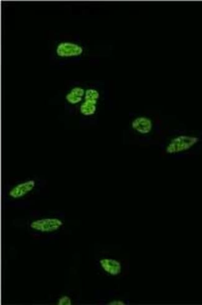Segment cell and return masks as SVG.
I'll return each instance as SVG.
<instances>
[{"label": "cell", "mask_w": 202, "mask_h": 305, "mask_svg": "<svg viewBox=\"0 0 202 305\" xmlns=\"http://www.w3.org/2000/svg\"><path fill=\"white\" fill-rule=\"evenodd\" d=\"M198 142L199 138L194 135H178L172 138L166 145V152L173 155L186 152L191 149Z\"/></svg>", "instance_id": "obj_1"}, {"label": "cell", "mask_w": 202, "mask_h": 305, "mask_svg": "<svg viewBox=\"0 0 202 305\" xmlns=\"http://www.w3.org/2000/svg\"><path fill=\"white\" fill-rule=\"evenodd\" d=\"M62 225V220L57 218H46L33 221L30 227L40 232L50 233L60 229Z\"/></svg>", "instance_id": "obj_2"}, {"label": "cell", "mask_w": 202, "mask_h": 305, "mask_svg": "<svg viewBox=\"0 0 202 305\" xmlns=\"http://www.w3.org/2000/svg\"><path fill=\"white\" fill-rule=\"evenodd\" d=\"M84 49L76 43L64 42L58 46L56 53L60 57H72L78 56L83 53Z\"/></svg>", "instance_id": "obj_3"}, {"label": "cell", "mask_w": 202, "mask_h": 305, "mask_svg": "<svg viewBox=\"0 0 202 305\" xmlns=\"http://www.w3.org/2000/svg\"><path fill=\"white\" fill-rule=\"evenodd\" d=\"M132 127L140 134L146 135L152 131L153 122L150 117L140 116L132 120Z\"/></svg>", "instance_id": "obj_4"}, {"label": "cell", "mask_w": 202, "mask_h": 305, "mask_svg": "<svg viewBox=\"0 0 202 305\" xmlns=\"http://www.w3.org/2000/svg\"><path fill=\"white\" fill-rule=\"evenodd\" d=\"M36 182L33 180L26 181L18 184L9 192V196L14 199H20L26 196L34 189Z\"/></svg>", "instance_id": "obj_5"}, {"label": "cell", "mask_w": 202, "mask_h": 305, "mask_svg": "<svg viewBox=\"0 0 202 305\" xmlns=\"http://www.w3.org/2000/svg\"><path fill=\"white\" fill-rule=\"evenodd\" d=\"M103 270L112 276L119 275L122 272V265L120 261L114 259L104 258L100 261Z\"/></svg>", "instance_id": "obj_6"}, {"label": "cell", "mask_w": 202, "mask_h": 305, "mask_svg": "<svg viewBox=\"0 0 202 305\" xmlns=\"http://www.w3.org/2000/svg\"><path fill=\"white\" fill-rule=\"evenodd\" d=\"M86 91L83 88L76 87L66 95V99L68 103L71 104H76L80 103L82 101L83 97L85 96Z\"/></svg>", "instance_id": "obj_7"}, {"label": "cell", "mask_w": 202, "mask_h": 305, "mask_svg": "<svg viewBox=\"0 0 202 305\" xmlns=\"http://www.w3.org/2000/svg\"><path fill=\"white\" fill-rule=\"evenodd\" d=\"M96 100H85L82 103L80 107V111L82 114L86 116H90L94 114L96 111Z\"/></svg>", "instance_id": "obj_8"}, {"label": "cell", "mask_w": 202, "mask_h": 305, "mask_svg": "<svg viewBox=\"0 0 202 305\" xmlns=\"http://www.w3.org/2000/svg\"><path fill=\"white\" fill-rule=\"evenodd\" d=\"M100 98L99 92L94 89H88L86 91L84 99L85 100H98Z\"/></svg>", "instance_id": "obj_9"}, {"label": "cell", "mask_w": 202, "mask_h": 305, "mask_svg": "<svg viewBox=\"0 0 202 305\" xmlns=\"http://www.w3.org/2000/svg\"><path fill=\"white\" fill-rule=\"evenodd\" d=\"M58 305H71L72 301L70 297L68 296H64L58 299Z\"/></svg>", "instance_id": "obj_10"}, {"label": "cell", "mask_w": 202, "mask_h": 305, "mask_svg": "<svg viewBox=\"0 0 202 305\" xmlns=\"http://www.w3.org/2000/svg\"><path fill=\"white\" fill-rule=\"evenodd\" d=\"M109 304H114V305H122L125 304L124 301H111L110 303H108Z\"/></svg>", "instance_id": "obj_11"}]
</instances>
